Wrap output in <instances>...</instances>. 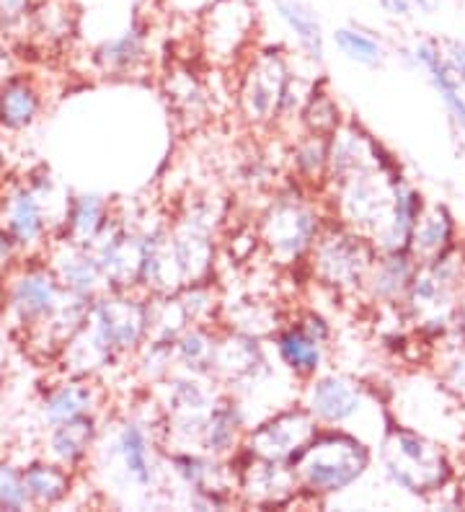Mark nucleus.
<instances>
[{"label": "nucleus", "instance_id": "4", "mask_svg": "<svg viewBox=\"0 0 465 512\" xmlns=\"http://www.w3.org/2000/svg\"><path fill=\"white\" fill-rule=\"evenodd\" d=\"M375 445L344 427H321L290 469L310 500H326L360 484L372 466Z\"/></svg>", "mask_w": 465, "mask_h": 512}, {"label": "nucleus", "instance_id": "18", "mask_svg": "<svg viewBox=\"0 0 465 512\" xmlns=\"http://www.w3.org/2000/svg\"><path fill=\"white\" fill-rule=\"evenodd\" d=\"M236 494L241 502L256 507H285L300 494L295 471L287 463L264 461L238 450L233 456Z\"/></svg>", "mask_w": 465, "mask_h": 512}, {"label": "nucleus", "instance_id": "36", "mask_svg": "<svg viewBox=\"0 0 465 512\" xmlns=\"http://www.w3.org/2000/svg\"><path fill=\"white\" fill-rule=\"evenodd\" d=\"M298 119L305 132L323 135V138H331V135L347 122L344 114H341L339 101H336V96H331L326 83H316V86H313V91H310L308 99H305L303 109H300Z\"/></svg>", "mask_w": 465, "mask_h": 512}, {"label": "nucleus", "instance_id": "48", "mask_svg": "<svg viewBox=\"0 0 465 512\" xmlns=\"http://www.w3.org/2000/svg\"><path fill=\"white\" fill-rule=\"evenodd\" d=\"M458 494H460V502H463L465 507V463H463V469L458 471Z\"/></svg>", "mask_w": 465, "mask_h": 512}, {"label": "nucleus", "instance_id": "45", "mask_svg": "<svg viewBox=\"0 0 465 512\" xmlns=\"http://www.w3.org/2000/svg\"><path fill=\"white\" fill-rule=\"evenodd\" d=\"M375 3H378L388 16H396V19H406V16L414 11L409 0H375Z\"/></svg>", "mask_w": 465, "mask_h": 512}, {"label": "nucleus", "instance_id": "41", "mask_svg": "<svg viewBox=\"0 0 465 512\" xmlns=\"http://www.w3.org/2000/svg\"><path fill=\"white\" fill-rule=\"evenodd\" d=\"M31 507L29 492H26L24 469L8 461H0V510L19 512Z\"/></svg>", "mask_w": 465, "mask_h": 512}, {"label": "nucleus", "instance_id": "22", "mask_svg": "<svg viewBox=\"0 0 465 512\" xmlns=\"http://www.w3.org/2000/svg\"><path fill=\"white\" fill-rule=\"evenodd\" d=\"M416 269H419V259L411 251H378L362 293L375 306L401 308L403 298H406V293L411 288Z\"/></svg>", "mask_w": 465, "mask_h": 512}, {"label": "nucleus", "instance_id": "10", "mask_svg": "<svg viewBox=\"0 0 465 512\" xmlns=\"http://www.w3.org/2000/svg\"><path fill=\"white\" fill-rule=\"evenodd\" d=\"M393 422L424 432L450 448V438H463V399L447 383L427 375H411L391 409Z\"/></svg>", "mask_w": 465, "mask_h": 512}, {"label": "nucleus", "instance_id": "17", "mask_svg": "<svg viewBox=\"0 0 465 512\" xmlns=\"http://www.w3.org/2000/svg\"><path fill=\"white\" fill-rule=\"evenodd\" d=\"M52 194V182L47 176L29 182L11 184L0 194V228L13 238L19 251L42 249L50 236V220L44 213L47 197Z\"/></svg>", "mask_w": 465, "mask_h": 512}, {"label": "nucleus", "instance_id": "8", "mask_svg": "<svg viewBox=\"0 0 465 512\" xmlns=\"http://www.w3.org/2000/svg\"><path fill=\"white\" fill-rule=\"evenodd\" d=\"M403 179L406 176L401 171V161L396 158L391 163H375V166L354 171L339 182L329 184L334 194L331 218L372 238L391 215L393 192Z\"/></svg>", "mask_w": 465, "mask_h": 512}, {"label": "nucleus", "instance_id": "35", "mask_svg": "<svg viewBox=\"0 0 465 512\" xmlns=\"http://www.w3.org/2000/svg\"><path fill=\"white\" fill-rule=\"evenodd\" d=\"M217 339H220V334L212 329V324L186 326L174 342L176 370L192 375H210L212 378Z\"/></svg>", "mask_w": 465, "mask_h": 512}, {"label": "nucleus", "instance_id": "40", "mask_svg": "<svg viewBox=\"0 0 465 512\" xmlns=\"http://www.w3.org/2000/svg\"><path fill=\"white\" fill-rule=\"evenodd\" d=\"M207 96L210 94L205 91V86L189 70H176L168 81V99L184 117H202L210 107Z\"/></svg>", "mask_w": 465, "mask_h": 512}, {"label": "nucleus", "instance_id": "42", "mask_svg": "<svg viewBox=\"0 0 465 512\" xmlns=\"http://www.w3.org/2000/svg\"><path fill=\"white\" fill-rule=\"evenodd\" d=\"M37 0H0V34H13L31 24Z\"/></svg>", "mask_w": 465, "mask_h": 512}, {"label": "nucleus", "instance_id": "28", "mask_svg": "<svg viewBox=\"0 0 465 512\" xmlns=\"http://www.w3.org/2000/svg\"><path fill=\"white\" fill-rule=\"evenodd\" d=\"M458 244H463V233L453 210L445 202H427L411 238V254L419 259V264L432 262Z\"/></svg>", "mask_w": 465, "mask_h": 512}, {"label": "nucleus", "instance_id": "43", "mask_svg": "<svg viewBox=\"0 0 465 512\" xmlns=\"http://www.w3.org/2000/svg\"><path fill=\"white\" fill-rule=\"evenodd\" d=\"M442 50H445V60L453 70V75L458 78V83L463 86L465 91V39H453V42L442 44Z\"/></svg>", "mask_w": 465, "mask_h": 512}, {"label": "nucleus", "instance_id": "2", "mask_svg": "<svg viewBox=\"0 0 465 512\" xmlns=\"http://www.w3.org/2000/svg\"><path fill=\"white\" fill-rule=\"evenodd\" d=\"M375 448L388 481L411 497L442 500L458 487V469L447 445L424 432L391 422Z\"/></svg>", "mask_w": 465, "mask_h": 512}, {"label": "nucleus", "instance_id": "3", "mask_svg": "<svg viewBox=\"0 0 465 512\" xmlns=\"http://www.w3.org/2000/svg\"><path fill=\"white\" fill-rule=\"evenodd\" d=\"M300 404L321 427H344L372 445L380 443L383 432L393 422L391 409L385 406L375 388L354 375L336 373V370H321L308 378L300 394Z\"/></svg>", "mask_w": 465, "mask_h": 512}, {"label": "nucleus", "instance_id": "5", "mask_svg": "<svg viewBox=\"0 0 465 512\" xmlns=\"http://www.w3.org/2000/svg\"><path fill=\"white\" fill-rule=\"evenodd\" d=\"M463 282L465 241L437 256V259H432V262L419 264L401 308L424 342H445L455 321L463 316V311H460Z\"/></svg>", "mask_w": 465, "mask_h": 512}, {"label": "nucleus", "instance_id": "25", "mask_svg": "<svg viewBox=\"0 0 465 512\" xmlns=\"http://www.w3.org/2000/svg\"><path fill=\"white\" fill-rule=\"evenodd\" d=\"M427 200H424L422 189H416L406 179L398 182L396 192H393V207L391 215L380 225V231L372 236V244L378 251H409L411 238H414L416 225L422 218Z\"/></svg>", "mask_w": 465, "mask_h": 512}, {"label": "nucleus", "instance_id": "23", "mask_svg": "<svg viewBox=\"0 0 465 512\" xmlns=\"http://www.w3.org/2000/svg\"><path fill=\"white\" fill-rule=\"evenodd\" d=\"M101 406H104V388L96 383V378L68 375L44 394L42 419L52 427L88 414H99Z\"/></svg>", "mask_w": 465, "mask_h": 512}, {"label": "nucleus", "instance_id": "24", "mask_svg": "<svg viewBox=\"0 0 465 512\" xmlns=\"http://www.w3.org/2000/svg\"><path fill=\"white\" fill-rule=\"evenodd\" d=\"M409 57L414 60L416 68H422L427 73L429 83H432V88L445 104L447 117L453 119V125L465 135V91L453 75V70H450V65H447L442 44L432 42V39L419 42L411 47Z\"/></svg>", "mask_w": 465, "mask_h": 512}, {"label": "nucleus", "instance_id": "7", "mask_svg": "<svg viewBox=\"0 0 465 512\" xmlns=\"http://www.w3.org/2000/svg\"><path fill=\"white\" fill-rule=\"evenodd\" d=\"M375 256H378V249L370 236L354 231L336 218H329L310 249L308 264L318 285L339 295H352L365 290V280Z\"/></svg>", "mask_w": 465, "mask_h": 512}, {"label": "nucleus", "instance_id": "31", "mask_svg": "<svg viewBox=\"0 0 465 512\" xmlns=\"http://www.w3.org/2000/svg\"><path fill=\"white\" fill-rule=\"evenodd\" d=\"M274 11L287 32L295 37L300 52L308 57L310 65H323L326 60V34L316 11L303 0H274Z\"/></svg>", "mask_w": 465, "mask_h": 512}, {"label": "nucleus", "instance_id": "26", "mask_svg": "<svg viewBox=\"0 0 465 512\" xmlns=\"http://www.w3.org/2000/svg\"><path fill=\"white\" fill-rule=\"evenodd\" d=\"M93 65L104 75H135L148 65V29L140 21H132L114 37H106L93 50Z\"/></svg>", "mask_w": 465, "mask_h": 512}, {"label": "nucleus", "instance_id": "6", "mask_svg": "<svg viewBox=\"0 0 465 512\" xmlns=\"http://www.w3.org/2000/svg\"><path fill=\"white\" fill-rule=\"evenodd\" d=\"M326 223L329 218L321 213V205L310 197V189L292 179L264 207L256 231L261 238V249L282 267H292L298 262H308L310 249Z\"/></svg>", "mask_w": 465, "mask_h": 512}, {"label": "nucleus", "instance_id": "37", "mask_svg": "<svg viewBox=\"0 0 465 512\" xmlns=\"http://www.w3.org/2000/svg\"><path fill=\"white\" fill-rule=\"evenodd\" d=\"M334 44L349 63L365 68H380L385 63V44L362 26H339L334 32Z\"/></svg>", "mask_w": 465, "mask_h": 512}, {"label": "nucleus", "instance_id": "38", "mask_svg": "<svg viewBox=\"0 0 465 512\" xmlns=\"http://www.w3.org/2000/svg\"><path fill=\"white\" fill-rule=\"evenodd\" d=\"M132 360H135V373L148 386H161L176 373V350L171 339L150 337Z\"/></svg>", "mask_w": 465, "mask_h": 512}, {"label": "nucleus", "instance_id": "27", "mask_svg": "<svg viewBox=\"0 0 465 512\" xmlns=\"http://www.w3.org/2000/svg\"><path fill=\"white\" fill-rule=\"evenodd\" d=\"M246 430V409H243V404L233 394H223L212 406L210 417H207L202 438H199V450L230 461L241 450Z\"/></svg>", "mask_w": 465, "mask_h": 512}, {"label": "nucleus", "instance_id": "34", "mask_svg": "<svg viewBox=\"0 0 465 512\" xmlns=\"http://www.w3.org/2000/svg\"><path fill=\"white\" fill-rule=\"evenodd\" d=\"M292 179L308 189H323L329 179V138L303 132L290 148Z\"/></svg>", "mask_w": 465, "mask_h": 512}, {"label": "nucleus", "instance_id": "14", "mask_svg": "<svg viewBox=\"0 0 465 512\" xmlns=\"http://www.w3.org/2000/svg\"><path fill=\"white\" fill-rule=\"evenodd\" d=\"M318 430L321 425L298 401V404L282 406L272 412L267 419H261L259 425L248 427L241 450L248 456L292 466Z\"/></svg>", "mask_w": 465, "mask_h": 512}, {"label": "nucleus", "instance_id": "13", "mask_svg": "<svg viewBox=\"0 0 465 512\" xmlns=\"http://www.w3.org/2000/svg\"><path fill=\"white\" fill-rule=\"evenodd\" d=\"M171 474L189 492V505L199 510L228 507L236 497V469L228 458H217L199 448L168 450Z\"/></svg>", "mask_w": 465, "mask_h": 512}, {"label": "nucleus", "instance_id": "46", "mask_svg": "<svg viewBox=\"0 0 465 512\" xmlns=\"http://www.w3.org/2000/svg\"><path fill=\"white\" fill-rule=\"evenodd\" d=\"M411 8H419L422 13H429L434 8V0H409Z\"/></svg>", "mask_w": 465, "mask_h": 512}, {"label": "nucleus", "instance_id": "29", "mask_svg": "<svg viewBox=\"0 0 465 512\" xmlns=\"http://www.w3.org/2000/svg\"><path fill=\"white\" fill-rule=\"evenodd\" d=\"M44 96L39 83L24 73H11L0 81V130L24 132L39 119Z\"/></svg>", "mask_w": 465, "mask_h": 512}, {"label": "nucleus", "instance_id": "16", "mask_svg": "<svg viewBox=\"0 0 465 512\" xmlns=\"http://www.w3.org/2000/svg\"><path fill=\"white\" fill-rule=\"evenodd\" d=\"M217 223H220V213L215 210V202L194 200L176 218L174 225H168L171 249H174L176 264L186 285L210 277L212 262H215Z\"/></svg>", "mask_w": 465, "mask_h": 512}, {"label": "nucleus", "instance_id": "9", "mask_svg": "<svg viewBox=\"0 0 465 512\" xmlns=\"http://www.w3.org/2000/svg\"><path fill=\"white\" fill-rule=\"evenodd\" d=\"M68 298L70 290L62 285L52 264L39 259L13 267L3 290V306L29 337H44Z\"/></svg>", "mask_w": 465, "mask_h": 512}, {"label": "nucleus", "instance_id": "49", "mask_svg": "<svg viewBox=\"0 0 465 512\" xmlns=\"http://www.w3.org/2000/svg\"><path fill=\"white\" fill-rule=\"evenodd\" d=\"M6 75H8V55H6V50L0 47V81H3Z\"/></svg>", "mask_w": 465, "mask_h": 512}, {"label": "nucleus", "instance_id": "30", "mask_svg": "<svg viewBox=\"0 0 465 512\" xmlns=\"http://www.w3.org/2000/svg\"><path fill=\"white\" fill-rule=\"evenodd\" d=\"M96 440H99V414H88L52 425L47 435V453L52 461L78 471L91 456Z\"/></svg>", "mask_w": 465, "mask_h": 512}, {"label": "nucleus", "instance_id": "21", "mask_svg": "<svg viewBox=\"0 0 465 512\" xmlns=\"http://www.w3.org/2000/svg\"><path fill=\"white\" fill-rule=\"evenodd\" d=\"M272 347L279 365L298 381H308L321 370H326V355L329 344L313 337L298 319L290 324H279L272 334Z\"/></svg>", "mask_w": 465, "mask_h": 512}, {"label": "nucleus", "instance_id": "20", "mask_svg": "<svg viewBox=\"0 0 465 512\" xmlns=\"http://www.w3.org/2000/svg\"><path fill=\"white\" fill-rule=\"evenodd\" d=\"M50 264L62 285L81 298L93 300L96 295L109 290L99 256L93 254L91 246L75 244L68 238H57L50 251Z\"/></svg>", "mask_w": 465, "mask_h": 512}, {"label": "nucleus", "instance_id": "32", "mask_svg": "<svg viewBox=\"0 0 465 512\" xmlns=\"http://www.w3.org/2000/svg\"><path fill=\"white\" fill-rule=\"evenodd\" d=\"M112 218V205L101 194H81L68 200L62 218V238L91 246Z\"/></svg>", "mask_w": 465, "mask_h": 512}, {"label": "nucleus", "instance_id": "44", "mask_svg": "<svg viewBox=\"0 0 465 512\" xmlns=\"http://www.w3.org/2000/svg\"><path fill=\"white\" fill-rule=\"evenodd\" d=\"M298 321L313 334V337L321 339V342L331 344V339H334V326H331V321L326 319V316H321L318 311H305Z\"/></svg>", "mask_w": 465, "mask_h": 512}, {"label": "nucleus", "instance_id": "12", "mask_svg": "<svg viewBox=\"0 0 465 512\" xmlns=\"http://www.w3.org/2000/svg\"><path fill=\"white\" fill-rule=\"evenodd\" d=\"M292 73V65L285 52L256 50L246 57L241 75H238V112L243 122L251 127H272L277 125L279 101L285 94L287 78Z\"/></svg>", "mask_w": 465, "mask_h": 512}, {"label": "nucleus", "instance_id": "15", "mask_svg": "<svg viewBox=\"0 0 465 512\" xmlns=\"http://www.w3.org/2000/svg\"><path fill=\"white\" fill-rule=\"evenodd\" d=\"M256 8L248 0H215L202 16L199 42L215 65H236L256 37Z\"/></svg>", "mask_w": 465, "mask_h": 512}, {"label": "nucleus", "instance_id": "33", "mask_svg": "<svg viewBox=\"0 0 465 512\" xmlns=\"http://www.w3.org/2000/svg\"><path fill=\"white\" fill-rule=\"evenodd\" d=\"M24 481L31 507H57L70 497L75 479L73 469L52 461V458H42V461L26 466Z\"/></svg>", "mask_w": 465, "mask_h": 512}, {"label": "nucleus", "instance_id": "19", "mask_svg": "<svg viewBox=\"0 0 465 512\" xmlns=\"http://www.w3.org/2000/svg\"><path fill=\"white\" fill-rule=\"evenodd\" d=\"M112 456L117 461L122 479L135 487L137 492H148L158 481V461H155L153 432L143 419H122L114 427Z\"/></svg>", "mask_w": 465, "mask_h": 512}, {"label": "nucleus", "instance_id": "39", "mask_svg": "<svg viewBox=\"0 0 465 512\" xmlns=\"http://www.w3.org/2000/svg\"><path fill=\"white\" fill-rule=\"evenodd\" d=\"M176 298H179V303L184 306L186 316H189V324H212V321L217 319L220 295H217L210 277L184 285L181 290H176Z\"/></svg>", "mask_w": 465, "mask_h": 512}, {"label": "nucleus", "instance_id": "11", "mask_svg": "<svg viewBox=\"0 0 465 512\" xmlns=\"http://www.w3.org/2000/svg\"><path fill=\"white\" fill-rule=\"evenodd\" d=\"M161 388L166 443L174 448H199L212 406L225 394L220 383L210 375L174 373Z\"/></svg>", "mask_w": 465, "mask_h": 512}, {"label": "nucleus", "instance_id": "47", "mask_svg": "<svg viewBox=\"0 0 465 512\" xmlns=\"http://www.w3.org/2000/svg\"><path fill=\"white\" fill-rule=\"evenodd\" d=\"M6 138H3V130H0V174H3V169H6Z\"/></svg>", "mask_w": 465, "mask_h": 512}, {"label": "nucleus", "instance_id": "1", "mask_svg": "<svg viewBox=\"0 0 465 512\" xmlns=\"http://www.w3.org/2000/svg\"><path fill=\"white\" fill-rule=\"evenodd\" d=\"M150 339V295L143 290H104L91 300L86 321L65 342L68 375L96 378Z\"/></svg>", "mask_w": 465, "mask_h": 512}]
</instances>
